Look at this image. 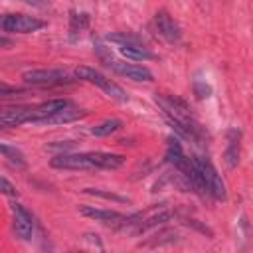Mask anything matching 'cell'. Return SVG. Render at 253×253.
Here are the masks:
<instances>
[{
	"label": "cell",
	"mask_w": 253,
	"mask_h": 253,
	"mask_svg": "<svg viewBox=\"0 0 253 253\" xmlns=\"http://www.w3.org/2000/svg\"><path fill=\"white\" fill-rule=\"evenodd\" d=\"M69 22H71V26H69L71 36H75L77 32H81V30L87 28V24H89V16H87L85 12H71Z\"/></svg>",
	"instance_id": "7402d4cb"
},
{
	"label": "cell",
	"mask_w": 253,
	"mask_h": 253,
	"mask_svg": "<svg viewBox=\"0 0 253 253\" xmlns=\"http://www.w3.org/2000/svg\"><path fill=\"white\" fill-rule=\"evenodd\" d=\"M154 26L158 30V34L162 38H166L168 42H178L182 38V32H180V26L174 22V18L166 12V10H158L156 16H154Z\"/></svg>",
	"instance_id": "8fae6325"
},
{
	"label": "cell",
	"mask_w": 253,
	"mask_h": 253,
	"mask_svg": "<svg viewBox=\"0 0 253 253\" xmlns=\"http://www.w3.org/2000/svg\"><path fill=\"white\" fill-rule=\"evenodd\" d=\"M119 51H121V55H125L126 59H132V61L154 59V53H150L144 45H123Z\"/></svg>",
	"instance_id": "e0dca14e"
},
{
	"label": "cell",
	"mask_w": 253,
	"mask_h": 253,
	"mask_svg": "<svg viewBox=\"0 0 253 253\" xmlns=\"http://www.w3.org/2000/svg\"><path fill=\"white\" fill-rule=\"evenodd\" d=\"M87 156L95 168H105V170H117L125 162V156L113 152H87Z\"/></svg>",
	"instance_id": "9a60e30c"
},
{
	"label": "cell",
	"mask_w": 253,
	"mask_h": 253,
	"mask_svg": "<svg viewBox=\"0 0 253 253\" xmlns=\"http://www.w3.org/2000/svg\"><path fill=\"white\" fill-rule=\"evenodd\" d=\"M2 30L4 32H10V34H32V32H38L42 30L45 24L34 16H26V14H6L0 22Z\"/></svg>",
	"instance_id": "277c9868"
},
{
	"label": "cell",
	"mask_w": 253,
	"mask_h": 253,
	"mask_svg": "<svg viewBox=\"0 0 253 253\" xmlns=\"http://www.w3.org/2000/svg\"><path fill=\"white\" fill-rule=\"evenodd\" d=\"M184 223H186V225H190V227H194V229H198V231H202V233H204V235H208V237H213V231H211L208 225L200 223L198 219H190V217H186V219H184Z\"/></svg>",
	"instance_id": "d4e9b609"
},
{
	"label": "cell",
	"mask_w": 253,
	"mask_h": 253,
	"mask_svg": "<svg viewBox=\"0 0 253 253\" xmlns=\"http://www.w3.org/2000/svg\"><path fill=\"white\" fill-rule=\"evenodd\" d=\"M107 40L121 43V47H123V45H142L140 40H138L136 36H130V34H109Z\"/></svg>",
	"instance_id": "603a6c76"
},
{
	"label": "cell",
	"mask_w": 253,
	"mask_h": 253,
	"mask_svg": "<svg viewBox=\"0 0 253 253\" xmlns=\"http://www.w3.org/2000/svg\"><path fill=\"white\" fill-rule=\"evenodd\" d=\"M22 79L30 85H61L73 81V77L63 69H32L26 71Z\"/></svg>",
	"instance_id": "5b68a950"
},
{
	"label": "cell",
	"mask_w": 253,
	"mask_h": 253,
	"mask_svg": "<svg viewBox=\"0 0 253 253\" xmlns=\"http://www.w3.org/2000/svg\"><path fill=\"white\" fill-rule=\"evenodd\" d=\"M32 113H34V107H22V105L4 107L0 111V126L12 128V126H20L22 123H30Z\"/></svg>",
	"instance_id": "8992f818"
},
{
	"label": "cell",
	"mask_w": 253,
	"mask_h": 253,
	"mask_svg": "<svg viewBox=\"0 0 253 253\" xmlns=\"http://www.w3.org/2000/svg\"><path fill=\"white\" fill-rule=\"evenodd\" d=\"M239 158V132L237 130H229V146L225 152V162L229 168H233L237 164Z\"/></svg>",
	"instance_id": "ac0fdd59"
},
{
	"label": "cell",
	"mask_w": 253,
	"mask_h": 253,
	"mask_svg": "<svg viewBox=\"0 0 253 253\" xmlns=\"http://www.w3.org/2000/svg\"><path fill=\"white\" fill-rule=\"evenodd\" d=\"M71 253H75V251H71Z\"/></svg>",
	"instance_id": "83f0119b"
},
{
	"label": "cell",
	"mask_w": 253,
	"mask_h": 253,
	"mask_svg": "<svg viewBox=\"0 0 253 253\" xmlns=\"http://www.w3.org/2000/svg\"><path fill=\"white\" fill-rule=\"evenodd\" d=\"M2 192L6 194V196H18V192H16V188L8 182V178H2Z\"/></svg>",
	"instance_id": "484cf974"
},
{
	"label": "cell",
	"mask_w": 253,
	"mask_h": 253,
	"mask_svg": "<svg viewBox=\"0 0 253 253\" xmlns=\"http://www.w3.org/2000/svg\"><path fill=\"white\" fill-rule=\"evenodd\" d=\"M12 213H14V233L20 237V239H30L32 233H34V217L32 213L20 206V204H14L12 206Z\"/></svg>",
	"instance_id": "9c48e42d"
},
{
	"label": "cell",
	"mask_w": 253,
	"mask_h": 253,
	"mask_svg": "<svg viewBox=\"0 0 253 253\" xmlns=\"http://www.w3.org/2000/svg\"><path fill=\"white\" fill-rule=\"evenodd\" d=\"M79 211L95 221H101V223H113L119 227V223L125 219V215L121 211H115V210H101V208H93V206H79Z\"/></svg>",
	"instance_id": "4fadbf2b"
},
{
	"label": "cell",
	"mask_w": 253,
	"mask_h": 253,
	"mask_svg": "<svg viewBox=\"0 0 253 253\" xmlns=\"http://www.w3.org/2000/svg\"><path fill=\"white\" fill-rule=\"evenodd\" d=\"M176 231H172V229H164V231H160V233H156V235H152L148 241H144L142 245L144 247H156V245H164V243H172V241H176Z\"/></svg>",
	"instance_id": "ffe728a7"
},
{
	"label": "cell",
	"mask_w": 253,
	"mask_h": 253,
	"mask_svg": "<svg viewBox=\"0 0 253 253\" xmlns=\"http://www.w3.org/2000/svg\"><path fill=\"white\" fill-rule=\"evenodd\" d=\"M87 194L91 196H99V198H105V200H115V202H128L125 196H119V194H113V192H105V190H97V188H85Z\"/></svg>",
	"instance_id": "cb8c5ba5"
},
{
	"label": "cell",
	"mask_w": 253,
	"mask_h": 253,
	"mask_svg": "<svg viewBox=\"0 0 253 253\" xmlns=\"http://www.w3.org/2000/svg\"><path fill=\"white\" fill-rule=\"evenodd\" d=\"M75 75H77L79 79H85V81H89V83L97 85V87H99V89H103L111 99H115V101H119V103L128 101V95L125 93V89H123V87H119L117 83H113L111 79H107L103 73H99V71H97V69H93V67L81 65V67H77Z\"/></svg>",
	"instance_id": "3957f363"
},
{
	"label": "cell",
	"mask_w": 253,
	"mask_h": 253,
	"mask_svg": "<svg viewBox=\"0 0 253 253\" xmlns=\"http://www.w3.org/2000/svg\"><path fill=\"white\" fill-rule=\"evenodd\" d=\"M67 105H71L67 99H49V101H43L38 107H34V113H32V121L30 123H43L45 119L53 117L55 113H59Z\"/></svg>",
	"instance_id": "7c38bea8"
},
{
	"label": "cell",
	"mask_w": 253,
	"mask_h": 253,
	"mask_svg": "<svg viewBox=\"0 0 253 253\" xmlns=\"http://www.w3.org/2000/svg\"><path fill=\"white\" fill-rule=\"evenodd\" d=\"M192 160H194L196 168L200 170V174L204 178V184L208 188V194L211 198H215V200H225L227 198V190H225V184H223L221 176L217 174L215 166L206 156H194Z\"/></svg>",
	"instance_id": "7a4b0ae2"
},
{
	"label": "cell",
	"mask_w": 253,
	"mask_h": 253,
	"mask_svg": "<svg viewBox=\"0 0 253 253\" xmlns=\"http://www.w3.org/2000/svg\"><path fill=\"white\" fill-rule=\"evenodd\" d=\"M170 217H172V211H170V210H166V208L154 210L150 215H144V213H142V221L136 225L134 233H136V235H140V233H144V231H148V229H152V227H158V225H162V223L170 221Z\"/></svg>",
	"instance_id": "5bb4252c"
},
{
	"label": "cell",
	"mask_w": 253,
	"mask_h": 253,
	"mask_svg": "<svg viewBox=\"0 0 253 253\" xmlns=\"http://www.w3.org/2000/svg\"><path fill=\"white\" fill-rule=\"evenodd\" d=\"M0 150H2L4 158H8V162H10V164H14V166H18V168H24V166H26L24 154H22L18 148H12V146H8V144H2V146H0Z\"/></svg>",
	"instance_id": "44dd1931"
},
{
	"label": "cell",
	"mask_w": 253,
	"mask_h": 253,
	"mask_svg": "<svg viewBox=\"0 0 253 253\" xmlns=\"http://www.w3.org/2000/svg\"><path fill=\"white\" fill-rule=\"evenodd\" d=\"M208 93H210V87L208 85H198L196 83V95L198 97H208Z\"/></svg>",
	"instance_id": "4316f807"
},
{
	"label": "cell",
	"mask_w": 253,
	"mask_h": 253,
	"mask_svg": "<svg viewBox=\"0 0 253 253\" xmlns=\"http://www.w3.org/2000/svg\"><path fill=\"white\" fill-rule=\"evenodd\" d=\"M166 162L168 164H172L180 174H188L190 170H192V166H194V160L192 158H188L186 154H184V150H182V144L176 140V138H168V148H166Z\"/></svg>",
	"instance_id": "52a82bcc"
},
{
	"label": "cell",
	"mask_w": 253,
	"mask_h": 253,
	"mask_svg": "<svg viewBox=\"0 0 253 253\" xmlns=\"http://www.w3.org/2000/svg\"><path fill=\"white\" fill-rule=\"evenodd\" d=\"M107 65L117 71L119 75L126 77V79H132V81H152V71L142 67V65H136V63H123V61H107Z\"/></svg>",
	"instance_id": "30bf717a"
},
{
	"label": "cell",
	"mask_w": 253,
	"mask_h": 253,
	"mask_svg": "<svg viewBox=\"0 0 253 253\" xmlns=\"http://www.w3.org/2000/svg\"><path fill=\"white\" fill-rule=\"evenodd\" d=\"M53 168H59V170H89V168H95L93 162L89 160L87 152L85 154H55L49 162Z\"/></svg>",
	"instance_id": "ba28073f"
},
{
	"label": "cell",
	"mask_w": 253,
	"mask_h": 253,
	"mask_svg": "<svg viewBox=\"0 0 253 253\" xmlns=\"http://www.w3.org/2000/svg\"><path fill=\"white\" fill-rule=\"evenodd\" d=\"M85 115H87V111H83V109H79V107H75V105L71 103V105H67L65 109H61L59 113H55L53 117L45 119V121H43V125H61V123H71V121H77V119H81V117H85Z\"/></svg>",
	"instance_id": "2e32d148"
},
{
	"label": "cell",
	"mask_w": 253,
	"mask_h": 253,
	"mask_svg": "<svg viewBox=\"0 0 253 253\" xmlns=\"http://www.w3.org/2000/svg\"><path fill=\"white\" fill-rule=\"evenodd\" d=\"M121 126H123V121H119V119H109V121H103L101 125L91 126V134H95V136H109V134L117 132Z\"/></svg>",
	"instance_id": "d6986e66"
},
{
	"label": "cell",
	"mask_w": 253,
	"mask_h": 253,
	"mask_svg": "<svg viewBox=\"0 0 253 253\" xmlns=\"http://www.w3.org/2000/svg\"><path fill=\"white\" fill-rule=\"evenodd\" d=\"M154 103L160 107L162 115L166 119L172 121H180V123H190L194 121L192 117V107L178 95H166V93H156L154 95Z\"/></svg>",
	"instance_id": "6da1fadb"
}]
</instances>
